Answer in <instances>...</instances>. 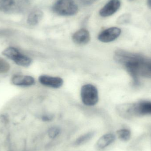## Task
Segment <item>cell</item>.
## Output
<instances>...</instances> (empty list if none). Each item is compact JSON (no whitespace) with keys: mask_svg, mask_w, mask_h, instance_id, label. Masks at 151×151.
<instances>
[{"mask_svg":"<svg viewBox=\"0 0 151 151\" xmlns=\"http://www.w3.org/2000/svg\"><path fill=\"white\" fill-rule=\"evenodd\" d=\"M117 111L121 116L127 119L151 115V101L142 100L135 103L119 105L117 106Z\"/></svg>","mask_w":151,"mask_h":151,"instance_id":"1","label":"cell"},{"mask_svg":"<svg viewBox=\"0 0 151 151\" xmlns=\"http://www.w3.org/2000/svg\"><path fill=\"white\" fill-rule=\"evenodd\" d=\"M29 4V0H0V11L7 14L22 13Z\"/></svg>","mask_w":151,"mask_h":151,"instance_id":"2","label":"cell"},{"mask_svg":"<svg viewBox=\"0 0 151 151\" xmlns=\"http://www.w3.org/2000/svg\"><path fill=\"white\" fill-rule=\"evenodd\" d=\"M54 12L63 16H71L78 12V7L73 0H58L53 7Z\"/></svg>","mask_w":151,"mask_h":151,"instance_id":"3","label":"cell"},{"mask_svg":"<svg viewBox=\"0 0 151 151\" xmlns=\"http://www.w3.org/2000/svg\"><path fill=\"white\" fill-rule=\"evenodd\" d=\"M81 97L84 105L88 106H93L98 102L97 89L92 84H85L82 87Z\"/></svg>","mask_w":151,"mask_h":151,"instance_id":"4","label":"cell"},{"mask_svg":"<svg viewBox=\"0 0 151 151\" xmlns=\"http://www.w3.org/2000/svg\"><path fill=\"white\" fill-rule=\"evenodd\" d=\"M2 54L20 66L28 67L32 63V60L30 58L21 54L17 49L13 47L5 49Z\"/></svg>","mask_w":151,"mask_h":151,"instance_id":"5","label":"cell"},{"mask_svg":"<svg viewBox=\"0 0 151 151\" xmlns=\"http://www.w3.org/2000/svg\"><path fill=\"white\" fill-rule=\"evenodd\" d=\"M121 32V30L118 27H110L101 32L98 38L103 42H111L117 39L120 35Z\"/></svg>","mask_w":151,"mask_h":151,"instance_id":"6","label":"cell"},{"mask_svg":"<svg viewBox=\"0 0 151 151\" xmlns=\"http://www.w3.org/2000/svg\"><path fill=\"white\" fill-rule=\"evenodd\" d=\"M120 6V0H110L100 9L99 14L103 17H110L115 13Z\"/></svg>","mask_w":151,"mask_h":151,"instance_id":"7","label":"cell"},{"mask_svg":"<svg viewBox=\"0 0 151 151\" xmlns=\"http://www.w3.org/2000/svg\"><path fill=\"white\" fill-rule=\"evenodd\" d=\"M39 81L42 85L54 88H58L63 86V80L59 77L48 75H42L39 77Z\"/></svg>","mask_w":151,"mask_h":151,"instance_id":"8","label":"cell"},{"mask_svg":"<svg viewBox=\"0 0 151 151\" xmlns=\"http://www.w3.org/2000/svg\"><path fill=\"white\" fill-rule=\"evenodd\" d=\"M72 39L73 42L77 45H85L90 41V35L86 29H81L73 34Z\"/></svg>","mask_w":151,"mask_h":151,"instance_id":"9","label":"cell"},{"mask_svg":"<svg viewBox=\"0 0 151 151\" xmlns=\"http://www.w3.org/2000/svg\"><path fill=\"white\" fill-rule=\"evenodd\" d=\"M14 85L19 86H30L35 83L34 78L30 76L16 75L11 80Z\"/></svg>","mask_w":151,"mask_h":151,"instance_id":"10","label":"cell"},{"mask_svg":"<svg viewBox=\"0 0 151 151\" xmlns=\"http://www.w3.org/2000/svg\"><path fill=\"white\" fill-rule=\"evenodd\" d=\"M115 136L114 134L109 133L102 136L96 142V146L98 149H104L111 145L114 142Z\"/></svg>","mask_w":151,"mask_h":151,"instance_id":"11","label":"cell"},{"mask_svg":"<svg viewBox=\"0 0 151 151\" xmlns=\"http://www.w3.org/2000/svg\"><path fill=\"white\" fill-rule=\"evenodd\" d=\"M139 76L151 77V59L144 58L140 64L139 68Z\"/></svg>","mask_w":151,"mask_h":151,"instance_id":"12","label":"cell"},{"mask_svg":"<svg viewBox=\"0 0 151 151\" xmlns=\"http://www.w3.org/2000/svg\"><path fill=\"white\" fill-rule=\"evenodd\" d=\"M43 16V12L40 10H35L32 11L28 16L27 23L30 25H35L42 19Z\"/></svg>","mask_w":151,"mask_h":151,"instance_id":"13","label":"cell"},{"mask_svg":"<svg viewBox=\"0 0 151 151\" xmlns=\"http://www.w3.org/2000/svg\"><path fill=\"white\" fill-rule=\"evenodd\" d=\"M95 133L93 132H90L82 135L81 136L79 137L76 140L74 145L76 146H80L88 142L89 141L92 139L94 137Z\"/></svg>","mask_w":151,"mask_h":151,"instance_id":"14","label":"cell"},{"mask_svg":"<svg viewBox=\"0 0 151 151\" xmlns=\"http://www.w3.org/2000/svg\"><path fill=\"white\" fill-rule=\"evenodd\" d=\"M117 134L119 139L123 142L129 141L131 137V131L127 129H122L118 130Z\"/></svg>","mask_w":151,"mask_h":151,"instance_id":"15","label":"cell"},{"mask_svg":"<svg viewBox=\"0 0 151 151\" xmlns=\"http://www.w3.org/2000/svg\"><path fill=\"white\" fill-rule=\"evenodd\" d=\"M61 133V130L58 127H52L48 130L49 137L51 139H55L59 136Z\"/></svg>","mask_w":151,"mask_h":151,"instance_id":"16","label":"cell"},{"mask_svg":"<svg viewBox=\"0 0 151 151\" xmlns=\"http://www.w3.org/2000/svg\"><path fill=\"white\" fill-rule=\"evenodd\" d=\"M9 64V63L4 59L0 58V73H6L10 70Z\"/></svg>","mask_w":151,"mask_h":151,"instance_id":"17","label":"cell"},{"mask_svg":"<svg viewBox=\"0 0 151 151\" xmlns=\"http://www.w3.org/2000/svg\"><path fill=\"white\" fill-rule=\"evenodd\" d=\"M131 16L129 14H124L121 16L118 19V22L119 24H125L130 21Z\"/></svg>","mask_w":151,"mask_h":151,"instance_id":"18","label":"cell"},{"mask_svg":"<svg viewBox=\"0 0 151 151\" xmlns=\"http://www.w3.org/2000/svg\"><path fill=\"white\" fill-rule=\"evenodd\" d=\"M97 0H80L81 3L84 5H90L95 3Z\"/></svg>","mask_w":151,"mask_h":151,"instance_id":"19","label":"cell"},{"mask_svg":"<svg viewBox=\"0 0 151 151\" xmlns=\"http://www.w3.org/2000/svg\"><path fill=\"white\" fill-rule=\"evenodd\" d=\"M53 119V117L51 115H46L42 117V120L44 121L48 122L51 121Z\"/></svg>","mask_w":151,"mask_h":151,"instance_id":"20","label":"cell"},{"mask_svg":"<svg viewBox=\"0 0 151 151\" xmlns=\"http://www.w3.org/2000/svg\"><path fill=\"white\" fill-rule=\"evenodd\" d=\"M147 3L149 8L151 9V0H147Z\"/></svg>","mask_w":151,"mask_h":151,"instance_id":"21","label":"cell"},{"mask_svg":"<svg viewBox=\"0 0 151 151\" xmlns=\"http://www.w3.org/2000/svg\"><path fill=\"white\" fill-rule=\"evenodd\" d=\"M130 1H132V0H130Z\"/></svg>","mask_w":151,"mask_h":151,"instance_id":"22","label":"cell"}]
</instances>
